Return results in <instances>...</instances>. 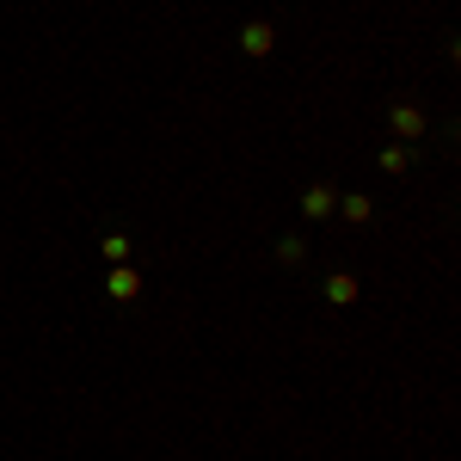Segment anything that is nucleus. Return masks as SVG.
I'll return each mask as SVG.
<instances>
[{
	"instance_id": "7",
	"label": "nucleus",
	"mask_w": 461,
	"mask_h": 461,
	"mask_svg": "<svg viewBox=\"0 0 461 461\" xmlns=\"http://www.w3.org/2000/svg\"><path fill=\"white\" fill-rule=\"evenodd\" d=\"M105 258H111V265H123V258H130V240H123V234H105Z\"/></svg>"
},
{
	"instance_id": "3",
	"label": "nucleus",
	"mask_w": 461,
	"mask_h": 461,
	"mask_svg": "<svg viewBox=\"0 0 461 461\" xmlns=\"http://www.w3.org/2000/svg\"><path fill=\"white\" fill-rule=\"evenodd\" d=\"M271 43H277V32H271L265 19H252L247 32H240V50H247V56H271Z\"/></svg>"
},
{
	"instance_id": "1",
	"label": "nucleus",
	"mask_w": 461,
	"mask_h": 461,
	"mask_svg": "<svg viewBox=\"0 0 461 461\" xmlns=\"http://www.w3.org/2000/svg\"><path fill=\"white\" fill-rule=\"evenodd\" d=\"M393 136L425 142V111H419V105H393Z\"/></svg>"
},
{
	"instance_id": "6",
	"label": "nucleus",
	"mask_w": 461,
	"mask_h": 461,
	"mask_svg": "<svg viewBox=\"0 0 461 461\" xmlns=\"http://www.w3.org/2000/svg\"><path fill=\"white\" fill-rule=\"evenodd\" d=\"M369 215H375L369 197H345V221H369Z\"/></svg>"
},
{
	"instance_id": "5",
	"label": "nucleus",
	"mask_w": 461,
	"mask_h": 461,
	"mask_svg": "<svg viewBox=\"0 0 461 461\" xmlns=\"http://www.w3.org/2000/svg\"><path fill=\"white\" fill-rule=\"evenodd\" d=\"M326 295H332V302H357V277L351 271H332V277H326Z\"/></svg>"
},
{
	"instance_id": "2",
	"label": "nucleus",
	"mask_w": 461,
	"mask_h": 461,
	"mask_svg": "<svg viewBox=\"0 0 461 461\" xmlns=\"http://www.w3.org/2000/svg\"><path fill=\"white\" fill-rule=\"evenodd\" d=\"M105 289H111V302H136V295H142V277H136L130 265H117L105 277Z\"/></svg>"
},
{
	"instance_id": "4",
	"label": "nucleus",
	"mask_w": 461,
	"mask_h": 461,
	"mask_svg": "<svg viewBox=\"0 0 461 461\" xmlns=\"http://www.w3.org/2000/svg\"><path fill=\"white\" fill-rule=\"evenodd\" d=\"M332 203H339V197H332V185H308V191H302V215H308V221H320Z\"/></svg>"
}]
</instances>
